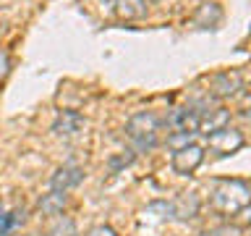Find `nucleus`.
<instances>
[{
	"instance_id": "6",
	"label": "nucleus",
	"mask_w": 251,
	"mask_h": 236,
	"mask_svg": "<svg viewBox=\"0 0 251 236\" xmlns=\"http://www.w3.org/2000/svg\"><path fill=\"white\" fill-rule=\"evenodd\" d=\"M243 142L246 139H243V134L238 129L225 126V129H220L209 137V149H215L217 155H233L243 147Z\"/></svg>"
},
{
	"instance_id": "4",
	"label": "nucleus",
	"mask_w": 251,
	"mask_h": 236,
	"mask_svg": "<svg viewBox=\"0 0 251 236\" xmlns=\"http://www.w3.org/2000/svg\"><path fill=\"white\" fill-rule=\"evenodd\" d=\"M199 110V134L204 137H212L215 131L230 126V110L225 105H201Z\"/></svg>"
},
{
	"instance_id": "17",
	"label": "nucleus",
	"mask_w": 251,
	"mask_h": 236,
	"mask_svg": "<svg viewBox=\"0 0 251 236\" xmlns=\"http://www.w3.org/2000/svg\"><path fill=\"white\" fill-rule=\"evenodd\" d=\"M8 74H11V55L0 50V79H5Z\"/></svg>"
},
{
	"instance_id": "9",
	"label": "nucleus",
	"mask_w": 251,
	"mask_h": 236,
	"mask_svg": "<svg viewBox=\"0 0 251 236\" xmlns=\"http://www.w3.org/2000/svg\"><path fill=\"white\" fill-rule=\"evenodd\" d=\"M84 126V116L76 113V110H60L58 118H55L52 123V131L58 134V137H74V134L81 131Z\"/></svg>"
},
{
	"instance_id": "13",
	"label": "nucleus",
	"mask_w": 251,
	"mask_h": 236,
	"mask_svg": "<svg viewBox=\"0 0 251 236\" xmlns=\"http://www.w3.org/2000/svg\"><path fill=\"white\" fill-rule=\"evenodd\" d=\"M45 236H78V231H76L74 218L58 215V218H52V223H50V226H47Z\"/></svg>"
},
{
	"instance_id": "8",
	"label": "nucleus",
	"mask_w": 251,
	"mask_h": 236,
	"mask_svg": "<svg viewBox=\"0 0 251 236\" xmlns=\"http://www.w3.org/2000/svg\"><path fill=\"white\" fill-rule=\"evenodd\" d=\"M84 181V171L78 168V165H63V168H58L52 173V181L50 186L55 189V192H71V189H76L78 184Z\"/></svg>"
},
{
	"instance_id": "1",
	"label": "nucleus",
	"mask_w": 251,
	"mask_h": 236,
	"mask_svg": "<svg viewBox=\"0 0 251 236\" xmlns=\"http://www.w3.org/2000/svg\"><path fill=\"white\" fill-rule=\"evenodd\" d=\"M209 205L223 215H241L251 205V184L241 178H220L212 184Z\"/></svg>"
},
{
	"instance_id": "5",
	"label": "nucleus",
	"mask_w": 251,
	"mask_h": 236,
	"mask_svg": "<svg viewBox=\"0 0 251 236\" xmlns=\"http://www.w3.org/2000/svg\"><path fill=\"white\" fill-rule=\"evenodd\" d=\"M243 89V76L238 71H220L209 79V94L217 100H227V97H235Z\"/></svg>"
},
{
	"instance_id": "16",
	"label": "nucleus",
	"mask_w": 251,
	"mask_h": 236,
	"mask_svg": "<svg viewBox=\"0 0 251 236\" xmlns=\"http://www.w3.org/2000/svg\"><path fill=\"white\" fill-rule=\"evenodd\" d=\"M207 236H241V228L238 226H230V223H223V226L212 228Z\"/></svg>"
},
{
	"instance_id": "14",
	"label": "nucleus",
	"mask_w": 251,
	"mask_h": 236,
	"mask_svg": "<svg viewBox=\"0 0 251 236\" xmlns=\"http://www.w3.org/2000/svg\"><path fill=\"white\" fill-rule=\"evenodd\" d=\"M220 19H223V11H220L217 3H201V8L194 16V21L199 24V27H215Z\"/></svg>"
},
{
	"instance_id": "18",
	"label": "nucleus",
	"mask_w": 251,
	"mask_h": 236,
	"mask_svg": "<svg viewBox=\"0 0 251 236\" xmlns=\"http://www.w3.org/2000/svg\"><path fill=\"white\" fill-rule=\"evenodd\" d=\"M86 236H118V234H115L110 226H94V228H89V231H86Z\"/></svg>"
},
{
	"instance_id": "7",
	"label": "nucleus",
	"mask_w": 251,
	"mask_h": 236,
	"mask_svg": "<svg viewBox=\"0 0 251 236\" xmlns=\"http://www.w3.org/2000/svg\"><path fill=\"white\" fill-rule=\"evenodd\" d=\"M168 129L173 131H180V134H196L199 131V110L196 108H176L173 113L168 116Z\"/></svg>"
},
{
	"instance_id": "2",
	"label": "nucleus",
	"mask_w": 251,
	"mask_h": 236,
	"mask_svg": "<svg viewBox=\"0 0 251 236\" xmlns=\"http://www.w3.org/2000/svg\"><path fill=\"white\" fill-rule=\"evenodd\" d=\"M160 116L152 113V110H139L128 118L126 123V134L131 139V149L133 155H147L160 145Z\"/></svg>"
},
{
	"instance_id": "3",
	"label": "nucleus",
	"mask_w": 251,
	"mask_h": 236,
	"mask_svg": "<svg viewBox=\"0 0 251 236\" xmlns=\"http://www.w3.org/2000/svg\"><path fill=\"white\" fill-rule=\"evenodd\" d=\"M204 163V147L196 145V142H188L183 147H176V152L170 157L173 171L180 173V176H191V173Z\"/></svg>"
},
{
	"instance_id": "15",
	"label": "nucleus",
	"mask_w": 251,
	"mask_h": 236,
	"mask_svg": "<svg viewBox=\"0 0 251 236\" xmlns=\"http://www.w3.org/2000/svg\"><path fill=\"white\" fill-rule=\"evenodd\" d=\"M131 163H133V149H126V152L115 155L113 160H110V168H113V171H123V168H128Z\"/></svg>"
},
{
	"instance_id": "12",
	"label": "nucleus",
	"mask_w": 251,
	"mask_h": 236,
	"mask_svg": "<svg viewBox=\"0 0 251 236\" xmlns=\"http://www.w3.org/2000/svg\"><path fill=\"white\" fill-rule=\"evenodd\" d=\"M199 197L194 192L188 194H180L176 202H173V215L176 218H196V212H199Z\"/></svg>"
},
{
	"instance_id": "11",
	"label": "nucleus",
	"mask_w": 251,
	"mask_h": 236,
	"mask_svg": "<svg viewBox=\"0 0 251 236\" xmlns=\"http://www.w3.org/2000/svg\"><path fill=\"white\" fill-rule=\"evenodd\" d=\"M147 11H149L147 0H118L115 3V13L123 21H139L147 16Z\"/></svg>"
},
{
	"instance_id": "19",
	"label": "nucleus",
	"mask_w": 251,
	"mask_h": 236,
	"mask_svg": "<svg viewBox=\"0 0 251 236\" xmlns=\"http://www.w3.org/2000/svg\"><path fill=\"white\" fill-rule=\"evenodd\" d=\"M97 3H100L102 8H115V3H118V0H97Z\"/></svg>"
},
{
	"instance_id": "10",
	"label": "nucleus",
	"mask_w": 251,
	"mask_h": 236,
	"mask_svg": "<svg viewBox=\"0 0 251 236\" xmlns=\"http://www.w3.org/2000/svg\"><path fill=\"white\" fill-rule=\"evenodd\" d=\"M66 205H68V194L50 189L47 194H42V200H39L37 207H39V212H42V215H47V218H58Z\"/></svg>"
}]
</instances>
